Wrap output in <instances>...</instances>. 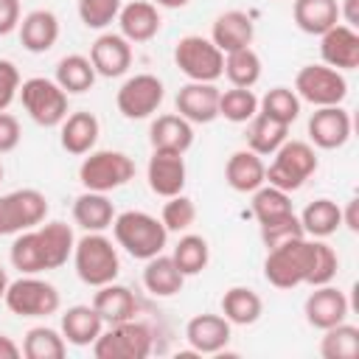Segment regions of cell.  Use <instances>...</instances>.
I'll use <instances>...</instances> for the list:
<instances>
[{
  "label": "cell",
  "instance_id": "6da1fadb",
  "mask_svg": "<svg viewBox=\"0 0 359 359\" xmlns=\"http://www.w3.org/2000/svg\"><path fill=\"white\" fill-rule=\"evenodd\" d=\"M73 247H76V238L70 224L48 222V224H36L31 230L17 233L8 258H11V266L20 269L22 275H39V272L65 266L67 258L73 255Z\"/></svg>",
  "mask_w": 359,
  "mask_h": 359
},
{
  "label": "cell",
  "instance_id": "7a4b0ae2",
  "mask_svg": "<svg viewBox=\"0 0 359 359\" xmlns=\"http://www.w3.org/2000/svg\"><path fill=\"white\" fill-rule=\"evenodd\" d=\"M311 269H314V241H309L306 236L272 247L264 261V278L275 289H294L309 283Z\"/></svg>",
  "mask_w": 359,
  "mask_h": 359
},
{
  "label": "cell",
  "instance_id": "3957f363",
  "mask_svg": "<svg viewBox=\"0 0 359 359\" xmlns=\"http://www.w3.org/2000/svg\"><path fill=\"white\" fill-rule=\"evenodd\" d=\"M112 233H115L118 247H123L132 258H140V261L160 255L168 241V230L163 227V222L143 210L118 213L112 219Z\"/></svg>",
  "mask_w": 359,
  "mask_h": 359
},
{
  "label": "cell",
  "instance_id": "277c9868",
  "mask_svg": "<svg viewBox=\"0 0 359 359\" xmlns=\"http://www.w3.org/2000/svg\"><path fill=\"white\" fill-rule=\"evenodd\" d=\"M73 264H76V275L87 286H95V289L104 283H112L121 272L118 250L112 247V241L104 233L81 236L73 247Z\"/></svg>",
  "mask_w": 359,
  "mask_h": 359
},
{
  "label": "cell",
  "instance_id": "5b68a950",
  "mask_svg": "<svg viewBox=\"0 0 359 359\" xmlns=\"http://www.w3.org/2000/svg\"><path fill=\"white\" fill-rule=\"evenodd\" d=\"M317 171V154L306 140H286L266 168V182L280 191H297Z\"/></svg>",
  "mask_w": 359,
  "mask_h": 359
},
{
  "label": "cell",
  "instance_id": "8992f818",
  "mask_svg": "<svg viewBox=\"0 0 359 359\" xmlns=\"http://www.w3.org/2000/svg\"><path fill=\"white\" fill-rule=\"evenodd\" d=\"M135 177V163L129 154L123 151H112V149H101V151H90V157L81 160L79 165V180L87 191H115L121 185H126Z\"/></svg>",
  "mask_w": 359,
  "mask_h": 359
},
{
  "label": "cell",
  "instance_id": "52a82bcc",
  "mask_svg": "<svg viewBox=\"0 0 359 359\" xmlns=\"http://www.w3.org/2000/svg\"><path fill=\"white\" fill-rule=\"evenodd\" d=\"M3 300L8 311L17 317H48V314H56L62 303L56 286L36 275H22L17 280H8Z\"/></svg>",
  "mask_w": 359,
  "mask_h": 359
},
{
  "label": "cell",
  "instance_id": "ba28073f",
  "mask_svg": "<svg viewBox=\"0 0 359 359\" xmlns=\"http://www.w3.org/2000/svg\"><path fill=\"white\" fill-rule=\"evenodd\" d=\"M149 353H151V331L135 320L109 325L93 342L95 359H146Z\"/></svg>",
  "mask_w": 359,
  "mask_h": 359
},
{
  "label": "cell",
  "instance_id": "9c48e42d",
  "mask_svg": "<svg viewBox=\"0 0 359 359\" xmlns=\"http://www.w3.org/2000/svg\"><path fill=\"white\" fill-rule=\"evenodd\" d=\"M20 101L34 123L39 126H59L67 118V93L42 76H34L20 84Z\"/></svg>",
  "mask_w": 359,
  "mask_h": 359
},
{
  "label": "cell",
  "instance_id": "30bf717a",
  "mask_svg": "<svg viewBox=\"0 0 359 359\" xmlns=\"http://www.w3.org/2000/svg\"><path fill=\"white\" fill-rule=\"evenodd\" d=\"M174 62L191 81H216L224 73V53L199 34H188L177 42Z\"/></svg>",
  "mask_w": 359,
  "mask_h": 359
},
{
  "label": "cell",
  "instance_id": "8fae6325",
  "mask_svg": "<svg viewBox=\"0 0 359 359\" xmlns=\"http://www.w3.org/2000/svg\"><path fill=\"white\" fill-rule=\"evenodd\" d=\"M294 93L300 101H309L314 107H337L348 95V81L342 70H334L328 65H306L294 76Z\"/></svg>",
  "mask_w": 359,
  "mask_h": 359
},
{
  "label": "cell",
  "instance_id": "7c38bea8",
  "mask_svg": "<svg viewBox=\"0 0 359 359\" xmlns=\"http://www.w3.org/2000/svg\"><path fill=\"white\" fill-rule=\"evenodd\" d=\"M48 216V199L36 188H20L0 196V236L22 233L42 224Z\"/></svg>",
  "mask_w": 359,
  "mask_h": 359
},
{
  "label": "cell",
  "instance_id": "4fadbf2b",
  "mask_svg": "<svg viewBox=\"0 0 359 359\" xmlns=\"http://www.w3.org/2000/svg\"><path fill=\"white\" fill-rule=\"evenodd\" d=\"M165 98V90H163V81L151 73H137L132 79H126L115 95V104H118V112L129 121H140V118H149L157 112V107L163 104Z\"/></svg>",
  "mask_w": 359,
  "mask_h": 359
},
{
  "label": "cell",
  "instance_id": "5bb4252c",
  "mask_svg": "<svg viewBox=\"0 0 359 359\" xmlns=\"http://www.w3.org/2000/svg\"><path fill=\"white\" fill-rule=\"evenodd\" d=\"M219 95L222 90L213 81H188L177 93V112L188 123H210L219 118Z\"/></svg>",
  "mask_w": 359,
  "mask_h": 359
},
{
  "label": "cell",
  "instance_id": "9a60e30c",
  "mask_svg": "<svg viewBox=\"0 0 359 359\" xmlns=\"http://www.w3.org/2000/svg\"><path fill=\"white\" fill-rule=\"evenodd\" d=\"M320 56L323 65L334 70H353L359 67V34L356 28L337 22L325 34H320Z\"/></svg>",
  "mask_w": 359,
  "mask_h": 359
},
{
  "label": "cell",
  "instance_id": "2e32d148",
  "mask_svg": "<svg viewBox=\"0 0 359 359\" xmlns=\"http://www.w3.org/2000/svg\"><path fill=\"white\" fill-rule=\"evenodd\" d=\"M303 311H306V320H309L311 328L325 331V328H331L337 323H345V317H348V297H345V292H339L331 283L314 286V292L306 297Z\"/></svg>",
  "mask_w": 359,
  "mask_h": 359
},
{
  "label": "cell",
  "instance_id": "e0dca14e",
  "mask_svg": "<svg viewBox=\"0 0 359 359\" xmlns=\"http://www.w3.org/2000/svg\"><path fill=\"white\" fill-rule=\"evenodd\" d=\"M309 137L317 149H339L351 137V115L337 107H317L309 118Z\"/></svg>",
  "mask_w": 359,
  "mask_h": 359
},
{
  "label": "cell",
  "instance_id": "ac0fdd59",
  "mask_svg": "<svg viewBox=\"0 0 359 359\" xmlns=\"http://www.w3.org/2000/svg\"><path fill=\"white\" fill-rule=\"evenodd\" d=\"M146 177H149V188L163 199L182 194V188H185V160H182V154L154 149V154L149 160V168H146Z\"/></svg>",
  "mask_w": 359,
  "mask_h": 359
},
{
  "label": "cell",
  "instance_id": "d6986e66",
  "mask_svg": "<svg viewBox=\"0 0 359 359\" xmlns=\"http://www.w3.org/2000/svg\"><path fill=\"white\" fill-rule=\"evenodd\" d=\"M90 62L104 79L123 76L132 65V45L121 34H101L90 48Z\"/></svg>",
  "mask_w": 359,
  "mask_h": 359
},
{
  "label": "cell",
  "instance_id": "ffe728a7",
  "mask_svg": "<svg viewBox=\"0 0 359 359\" xmlns=\"http://www.w3.org/2000/svg\"><path fill=\"white\" fill-rule=\"evenodd\" d=\"M185 339L194 353H219L230 342V323L222 314H196L185 325Z\"/></svg>",
  "mask_w": 359,
  "mask_h": 359
},
{
  "label": "cell",
  "instance_id": "44dd1931",
  "mask_svg": "<svg viewBox=\"0 0 359 359\" xmlns=\"http://www.w3.org/2000/svg\"><path fill=\"white\" fill-rule=\"evenodd\" d=\"M121 36L129 42H149L160 31V11L149 0H132L118 11Z\"/></svg>",
  "mask_w": 359,
  "mask_h": 359
},
{
  "label": "cell",
  "instance_id": "7402d4cb",
  "mask_svg": "<svg viewBox=\"0 0 359 359\" xmlns=\"http://www.w3.org/2000/svg\"><path fill=\"white\" fill-rule=\"evenodd\" d=\"M224 180L233 191L252 194L255 188H261L266 182V165H264L261 154H255L250 149H241V151L230 154V160L224 165Z\"/></svg>",
  "mask_w": 359,
  "mask_h": 359
},
{
  "label": "cell",
  "instance_id": "603a6c76",
  "mask_svg": "<svg viewBox=\"0 0 359 359\" xmlns=\"http://www.w3.org/2000/svg\"><path fill=\"white\" fill-rule=\"evenodd\" d=\"M252 20L244 14V11H224L213 20V28H210V42L222 50V53H230V50H238V48H250L252 42Z\"/></svg>",
  "mask_w": 359,
  "mask_h": 359
},
{
  "label": "cell",
  "instance_id": "cb8c5ba5",
  "mask_svg": "<svg viewBox=\"0 0 359 359\" xmlns=\"http://www.w3.org/2000/svg\"><path fill=\"white\" fill-rule=\"evenodd\" d=\"M20 28V42L25 50L31 53H45L56 45L59 39V20L53 11L48 8H36L31 14L22 17V22L17 25Z\"/></svg>",
  "mask_w": 359,
  "mask_h": 359
},
{
  "label": "cell",
  "instance_id": "d4e9b609",
  "mask_svg": "<svg viewBox=\"0 0 359 359\" xmlns=\"http://www.w3.org/2000/svg\"><path fill=\"white\" fill-rule=\"evenodd\" d=\"M149 140H151V149L185 154L194 143V129L182 115H157L151 121Z\"/></svg>",
  "mask_w": 359,
  "mask_h": 359
},
{
  "label": "cell",
  "instance_id": "484cf974",
  "mask_svg": "<svg viewBox=\"0 0 359 359\" xmlns=\"http://www.w3.org/2000/svg\"><path fill=\"white\" fill-rule=\"evenodd\" d=\"M93 309L98 311L104 325H115V323H123V320H135L137 303H135V294L126 286L112 280V283L98 286V292L93 297Z\"/></svg>",
  "mask_w": 359,
  "mask_h": 359
},
{
  "label": "cell",
  "instance_id": "4316f807",
  "mask_svg": "<svg viewBox=\"0 0 359 359\" xmlns=\"http://www.w3.org/2000/svg\"><path fill=\"white\" fill-rule=\"evenodd\" d=\"M112 219H115V208L107 199V194L84 191L81 196H76V202H73V222L81 230L104 233L107 227H112Z\"/></svg>",
  "mask_w": 359,
  "mask_h": 359
},
{
  "label": "cell",
  "instance_id": "83f0119b",
  "mask_svg": "<svg viewBox=\"0 0 359 359\" xmlns=\"http://www.w3.org/2000/svg\"><path fill=\"white\" fill-rule=\"evenodd\" d=\"M182 283H185V275L177 269L171 255L160 252V255L146 261L143 286H146L149 294H154V297H174L177 292H182Z\"/></svg>",
  "mask_w": 359,
  "mask_h": 359
},
{
  "label": "cell",
  "instance_id": "f1b7e54d",
  "mask_svg": "<svg viewBox=\"0 0 359 359\" xmlns=\"http://www.w3.org/2000/svg\"><path fill=\"white\" fill-rule=\"evenodd\" d=\"M101 331H104V320L93 306H70L62 314V337L70 345H79V348L93 345Z\"/></svg>",
  "mask_w": 359,
  "mask_h": 359
},
{
  "label": "cell",
  "instance_id": "f546056e",
  "mask_svg": "<svg viewBox=\"0 0 359 359\" xmlns=\"http://www.w3.org/2000/svg\"><path fill=\"white\" fill-rule=\"evenodd\" d=\"M292 14H294L297 28L303 34H311V36H320L339 22L337 0H294Z\"/></svg>",
  "mask_w": 359,
  "mask_h": 359
},
{
  "label": "cell",
  "instance_id": "4dcf8cb0",
  "mask_svg": "<svg viewBox=\"0 0 359 359\" xmlns=\"http://www.w3.org/2000/svg\"><path fill=\"white\" fill-rule=\"evenodd\" d=\"M98 118L93 112H73L62 121V149L67 154H90L98 140Z\"/></svg>",
  "mask_w": 359,
  "mask_h": 359
},
{
  "label": "cell",
  "instance_id": "1f68e13d",
  "mask_svg": "<svg viewBox=\"0 0 359 359\" xmlns=\"http://www.w3.org/2000/svg\"><path fill=\"white\" fill-rule=\"evenodd\" d=\"M286 140H289V126L286 123L272 121L264 112H255L250 118V129H247V149L250 151L266 157V154H275Z\"/></svg>",
  "mask_w": 359,
  "mask_h": 359
},
{
  "label": "cell",
  "instance_id": "d6a6232c",
  "mask_svg": "<svg viewBox=\"0 0 359 359\" xmlns=\"http://www.w3.org/2000/svg\"><path fill=\"white\" fill-rule=\"evenodd\" d=\"M261 311H264V303L258 292H252L250 286H233L222 294V317L230 325H252L258 323Z\"/></svg>",
  "mask_w": 359,
  "mask_h": 359
},
{
  "label": "cell",
  "instance_id": "836d02e7",
  "mask_svg": "<svg viewBox=\"0 0 359 359\" xmlns=\"http://www.w3.org/2000/svg\"><path fill=\"white\" fill-rule=\"evenodd\" d=\"M297 219H300L306 236L325 238V236L337 233V227L342 224V208L334 199H314L306 205V210Z\"/></svg>",
  "mask_w": 359,
  "mask_h": 359
},
{
  "label": "cell",
  "instance_id": "e575fe53",
  "mask_svg": "<svg viewBox=\"0 0 359 359\" xmlns=\"http://www.w3.org/2000/svg\"><path fill=\"white\" fill-rule=\"evenodd\" d=\"M95 67L87 56L81 53H70L56 65V84L65 93H87L95 81Z\"/></svg>",
  "mask_w": 359,
  "mask_h": 359
},
{
  "label": "cell",
  "instance_id": "d590c367",
  "mask_svg": "<svg viewBox=\"0 0 359 359\" xmlns=\"http://www.w3.org/2000/svg\"><path fill=\"white\" fill-rule=\"evenodd\" d=\"M323 359H356L359 356V328L348 323H337L325 328V337L320 339Z\"/></svg>",
  "mask_w": 359,
  "mask_h": 359
},
{
  "label": "cell",
  "instance_id": "8d00e7d4",
  "mask_svg": "<svg viewBox=\"0 0 359 359\" xmlns=\"http://www.w3.org/2000/svg\"><path fill=\"white\" fill-rule=\"evenodd\" d=\"M224 76L233 87H252L261 79V59L252 48L224 53Z\"/></svg>",
  "mask_w": 359,
  "mask_h": 359
},
{
  "label": "cell",
  "instance_id": "74e56055",
  "mask_svg": "<svg viewBox=\"0 0 359 359\" xmlns=\"http://www.w3.org/2000/svg\"><path fill=\"white\" fill-rule=\"evenodd\" d=\"M22 353H25V359H62L67 353V345L59 331H53L48 325H36L25 334Z\"/></svg>",
  "mask_w": 359,
  "mask_h": 359
},
{
  "label": "cell",
  "instance_id": "f35d334b",
  "mask_svg": "<svg viewBox=\"0 0 359 359\" xmlns=\"http://www.w3.org/2000/svg\"><path fill=\"white\" fill-rule=\"evenodd\" d=\"M171 258H174L177 269H180L185 278H188V275H199V272L208 266L210 247H208V241H205L202 236L188 233V236H182V238L177 241V247H174Z\"/></svg>",
  "mask_w": 359,
  "mask_h": 359
},
{
  "label": "cell",
  "instance_id": "ab89813d",
  "mask_svg": "<svg viewBox=\"0 0 359 359\" xmlns=\"http://www.w3.org/2000/svg\"><path fill=\"white\" fill-rule=\"evenodd\" d=\"M258 112L269 115L272 121H280L286 126H292L300 115V98L294 90L289 87H272L266 90V95L258 101Z\"/></svg>",
  "mask_w": 359,
  "mask_h": 359
},
{
  "label": "cell",
  "instance_id": "60d3db41",
  "mask_svg": "<svg viewBox=\"0 0 359 359\" xmlns=\"http://www.w3.org/2000/svg\"><path fill=\"white\" fill-rule=\"evenodd\" d=\"M258 112V98L250 87H230L219 95V115L233 123H247Z\"/></svg>",
  "mask_w": 359,
  "mask_h": 359
},
{
  "label": "cell",
  "instance_id": "b9f144b4",
  "mask_svg": "<svg viewBox=\"0 0 359 359\" xmlns=\"http://www.w3.org/2000/svg\"><path fill=\"white\" fill-rule=\"evenodd\" d=\"M252 213H255L258 224L278 219L283 213H292V199L286 191H280L275 185H261L252 191Z\"/></svg>",
  "mask_w": 359,
  "mask_h": 359
},
{
  "label": "cell",
  "instance_id": "7bdbcfd3",
  "mask_svg": "<svg viewBox=\"0 0 359 359\" xmlns=\"http://www.w3.org/2000/svg\"><path fill=\"white\" fill-rule=\"evenodd\" d=\"M160 222H163V227H165L168 233H182V230H188V227L196 222V205H194V199H188L185 194L168 196L165 205H163Z\"/></svg>",
  "mask_w": 359,
  "mask_h": 359
},
{
  "label": "cell",
  "instance_id": "ee69618b",
  "mask_svg": "<svg viewBox=\"0 0 359 359\" xmlns=\"http://www.w3.org/2000/svg\"><path fill=\"white\" fill-rule=\"evenodd\" d=\"M300 236H306V233H303V224L294 216V210L292 213H283L278 219L261 222V241H264L266 250H272V247H278V244H283L289 238H300Z\"/></svg>",
  "mask_w": 359,
  "mask_h": 359
},
{
  "label": "cell",
  "instance_id": "f6af8a7d",
  "mask_svg": "<svg viewBox=\"0 0 359 359\" xmlns=\"http://www.w3.org/2000/svg\"><path fill=\"white\" fill-rule=\"evenodd\" d=\"M121 0H79V17L87 28H107L118 20Z\"/></svg>",
  "mask_w": 359,
  "mask_h": 359
},
{
  "label": "cell",
  "instance_id": "bcb514c9",
  "mask_svg": "<svg viewBox=\"0 0 359 359\" xmlns=\"http://www.w3.org/2000/svg\"><path fill=\"white\" fill-rule=\"evenodd\" d=\"M339 269V258L334 252V247H328L325 241H314V269L309 278V286H325L337 278Z\"/></svg>",
  "mask_w": 359,
  "mask_h": 359
},
{
  "label": "cell",
  "instance_id": "7dc6e473",
  "mask_svg": "<svg viewBox=\"0 0 359 359\" xmlns=\"http://www.w3.org/2000/svg\"><path fill=\"white\" fill-rule=\"evenodd\" d=\"M20 70L14 67V62L0 59V112H6L11 107V101L20 95Z\"/></svg>",
  "mask_w": 359,
  "mask_h": 359
},
{
  "label": "cell",
  "instance_id": "c3c4849f",
  "mask_svg": "<svg viewBox=\"0 0 359 359\" xmlns=\"http://www.w3.org/2000/svg\"><path fill=\"white\" fill-rule=\"evenodd\" d=\"M20 121L8 112H0V154H8L20 143Z\"/></svg>",
  "mask_w": 359,
  "mask_h": 359
},
{
  "label": "cell",
  "instance_id": "681fc988",
  "mask_svg": "<svg viewBox=\"0 0 359 359\" xmlns=\"http://www.w3.org/2000/svg\"><path fill=\"white\" fill-rule=\"evenodd\" d=\"M20 25V0H0V36Z\"/></svg>",
  "mask_w": 359,
  "mask_h": 359
},
{
  "label": "cell",
  "instance_id": "f907efd6",
  "mask_svg": "<svg viewBox=\"0 0 359 359\" xmlns=\"http://www.w3.org/2000/svg\"><path fill=\"white\" fill-rule=\"evenodd\" d=\"M339 20H345V25L356 28V25H359V0H342Z\"/></svg>",
  "mask_w": 359,
  "mask_h": 359
},
{
  "label": "cell",
  "instance_id": "816d5d0a",
  "mask_svg": "<svg viewBox=\"0 0 359 359\" xmlns=\"http://www.w3.org/2000/svg\"><path fill=\"white\" fill-rule=\"evenodd\" d=\"M342 224L348 227V230H359V199H351L348 202V208L342 210Z\"/></svg>",
  "mask_w": 359,
  "mask_h": 359
},
{
  "label": "cell",
  "instance_id": "f5cc1de1",
  "mask_svg": "<svg viewBox=\"0 0 359 359\" xmlns=\"http://www.w3.org/2000/svg\"><path fill=\"white\" fill-rule=\"evenodd\" d=\"M22 353V348L11 339V337H6V334H0V359H17Z\"/></svg>",
  "mask_w": 359,
  "mask_h": 359
},
{
  "label": "cell",
  "instance_id": "db71d44e",
  "mask_svg": "<svg viewBox=\"0 0 359 359\" xmlns=\"http://www.w3.org/2000/svg\"><path fill=\"white\" fill-rule=\"evenodd\" d=\"M188 0H154V6H163V8H182Z\"/></svg>",
  "mask_w": 359,
  "mask_h": 359
},
{
  "label": "cell",
  "instance_id": "11a10c76",
  "mask_svg": "<svg viewBox=\"0 0 359 359\" xmlns=\"http://www.w3.org/2000/svg\"><path fill=\"white\" fill-rule=\"evenodd\" d=\"M6 289H8V275H6V269L0 266V297L6 294Z\"/></svg>",
  "mask_w": 359,
  "mask_h": 359
},
{
  "label": "cell",
  "instance_id": "9f6ffc18",
  "mask_svg": "<svg viewBox=\"0 0 359 359\" xmlns=\"http://www.w3.org/2000/svg\"><path fill=\"white\" fill-rule=\"evenodd\" d=\"M0 180H3V165H0Z\"/></svg>",
  "mask_w": 359,
  "mask_h": 359
}]
</instances>
